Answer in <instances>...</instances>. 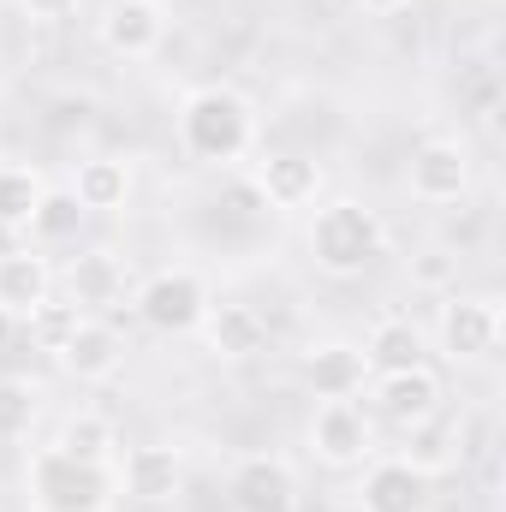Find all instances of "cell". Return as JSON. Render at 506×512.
Here are the masks:
<instances>
[{"mask_svg": "<svg viewBox=\"0 0 506 512\" xmlns=\"http://www.w3.org/2000/svg\"><path fill=\"white\" fill-rule=\"evenodd\" d=\"M173 131H179V149L203 167H233L256 149V108L233 90V84H197L179 114H173Z\"/></svg>", "mask_w": 506, "mask_h": 512, "instance_id": "1", "label": "cell"}, {"mask_svg": "<svg viewBox=\"0 0 506 512\" xmlns=\"http://www.w3.org/2000/svg\"><path fill=\"white\" fill-rule=\"evenodd\" d=\"M24 495L30 512H108L120 501V477L114 465L72 459L66 447H36L24 465Z\"/></svg>", "mask_w": 506, "mask_h": 512, "instance_id": "2", "label": "cell"}, {"mask_svg": "<svg viewBox=\"0 0 506 512\" xmlns=\"http://www.w3.org/2000/svg\"><path fill=\"white\" fill-rule=\"evenodd\" d=\"M381 251H387V227H381V215L370 203L334 197V203L316 209V221H310V262H316L322 274L352 280V274H364Z\"/></svg>", "mask_w": 506, "mask_h": 512, "instance_id": "3", "label": "cell"}, {"mask_svg": "<svg viewBox=\"0 0 506 512\" xmlns=\"http://www.w3.org/2000/svg\"><path fill=\"white\" fill-rule=\"evenodd\" d=\"M209 280L197 268H155L137 292H131V310L155 328V334H197L203 316H209Z\"/></svg>", "mask_w": 506, "mask_h": 512, "instance_id": "4", "label": "cell"}, {"mask_svg": "<svg viewBox=\"0 0 506 512\" xmlns=\"http://www.w3.org/2000/svg\"><path fill=\"white\" fill-rule=\"evenodd\" d=\"M310 453L334 471H358L376 459V417L358 399H316L310 417Z\"/></svg>", "mask_w": 506, "mask_h": 512, "instance_id": "5", "label": "cell"}, {"mask_svg": "<svg viewBox=\"0 0 506 512\" xmlns=\"http://www.w3.org/2000/svg\"><path fill=\"white\" fill-rule=\"evenodd\" d=\"M405 191L429 209L465 203L471 197V149L459 137H423L405 161Z\"/></svg>", "mask_w": 506, "mask_h": 512, "instance_id": "6", "label": "cell"}, {"mask_svg": "<svg viewBox=\"0 0 506 512\" xmlns=\"http://www.w3.org/2000/svg\"><path fill=\"white\" fill-rule=\"evenodd\" d=\"M501 298L477 292V298H447L441 304V322H435V340L453 364H489L501 352Z\"/></svg>", "mask_w": 506, "mask_h": 512, "instance_id": "7", "label": "cell"}, {"mask_svg": "<svg viewBox=\"0 0 506 512\" xmlns=\"http://www.w3.org/2000/svg\"><path fill=\"white\" fill-rule=\"evenodd\" d=\"M358 512H429L435 507V471L423 459H405V453H387L358 465Z\"/></svg>", "mask_w": 506, "mask_h": 512, "instance_id": "8", "label": "cell"}, {"mask_svg": "<svg viewBox=\"0 0 506 512\" xmlns=\"http://www.w3.org/2000/svg\"><path fill=\"white\" fill-rule=\"evenodd\" d=\"M233 512H292L298 507V471L280 453H245L227 477Z\"/></svg>", "mask_w": 506, "mask_h": 512, "instance_id": "9", "label": "cell"}, {"mask_svg": "<svg viewBox=\"0 0 506 512\" xmlns=\"http://www.w3.org/2000/svg\"><path fill=\"white\" fill-rule=\"evenodd\" d=\"M126 364V340L108 316H72L66 340H60V370L78 382H114Z\"/></svg>", "mask_w": 506, "mask_h": 512, "instance_id": "10", "label": "cell"}, {"mask_svg": "<svg viewBox=\"0 0 506 512\" xmlns=\"http://www.w3.org/2000/svg\"><path fill=\"white\" fill-rule=\"evenodd\" d=\"M114 477H120V495L143 501V507H161V501L179 495L185 465H179V453H173L167 441H143V447H126V453L114 459Z\"/></svg>", "mask_w": 506, "mask_h": 512, "instance_id": "11", "label": "cell"}, {"mask_svg": "<svg viewBox=\"0 0 506 512\" xmlns=\"http://www.w3.org/2000/svg\"><path fill=\"white\" fill-rule=\"evenodd\" d=\"M370 411L387 417L393 429H417L441 411V382L435 370H399V376H370Z\"/></svg>", "mask_w": 506, "mask_h": 512, "instance_id": "12", "label": "cell"}, {"mask_svg": "<svg viewBox=\"0 0 506 512\" xmlns=\"http://www.w3.org/2000/svg\"><path fill=\"white\" fill-rule=\"evenodd\" d=\"M167 42V6L161 0H108L102 12V48L120 60H149Z\"/></svg>", "mask_w": 506, "mask_h": 512, "instance_id": "13", "label": "cell"}, {"mask_svg": "<svg viewBox=\"0 0 506 512\" xmlns=\"http://www.w3.org/2000/svg\"><path fill=\"white\" fill-rule=\"evenodd\" d=\"M48 292H54V268L48 256L18 245V251H0V310L12 322H30L48 310Z\"/></svg>", "mask_w": 506, "mask_h": 512, "instance_id": "14", "label": "cell"}, {"mask_svg": "<svg viewBox=\"0 0 506 512\" xmlns=\"http://www.w3.org/2000/svg\"><path fill=\"white\" fill-rule=\"evenodd\" d=\"M298 370H304V387H310L316 399H358L364 382H370L364 352H358L352 340H316Z\"/></svg>", "mask_w": 506, "mask_h": 512, "instance_id": "15", "label": "cell"}, {"mask_svg": "<svg viewBox=\"0 0 506 512\" xmlns=\"http://www.w3.org/2000/svg\"><path fill=\"white\" fill-rule=\"evenodd\" d=\"M251 179H256V191H262L268 209H304V203H316V191H322V167H316L310 155H298V149L262 155Z\"/></svg>", "mask_w": 506, "mask_h": 512, "instance_id": "16", "label": "cell"}, {"mask_svg": "<svg viewBox=\"0 0 506 512\" xmlns=\"http://www.w3.org/2000/svg\"><path fill=\"white\" fill-rule=\"evenodd\" d=\"M126 286H131V268L114 251H84L66 268V292H72V304L84 316H102V310L126 304Z\"/></svg>", "mask_w": 506, "mask_h": 512, "instance_id": "17", "label": "cell"}, {"mask_svg": "<svg viewBox=\"0 0 506 512\" xmlns=\"http://www.w3.org/2000/svg\"><path fill=\"white\" fill-rule=\"evenodd\" d=\"M364 370L370 376H399V370H429V340L411 316H381L364 334Z\"/></svg>", "mask_w": 506, "mask_h": 512, "instance_id": "18", "label": "cell"}, {"mask_svg": "<svg viewBox=\"0 0 506 512\" xmlns=\"http://www.w3.org/2000/svg\"><path fill=\"white\" fill-rule=\"evenodd\" d=\"M197 334H203V346H209L215 358H227V364L256 358L262 340H268V328H262V316H256L251 304H209V316H203Z\"/></svg>", "mask_w": 506, "mask_h": 512, "instance_id": "19", "label": "cell"}, {"mask_svg": "<svg viewBox=\"0 0 506 512\" xmlns=\"http://www.w3.org/2000/svg\"><path fill=\"white\" fill-rule=\"evenodd\" d=\"M66 191L78 197L84 215H114V209H126V197H131V167L120 155H84Z\"/></svg>", "mask_w": 506, "mask_h": 512, "instance_id": "20", "label": "cell"}, {"mask_svg": "<svg viewBox=\"0 0 506 512\" xmlns=\"http://www.w3.org/2000/svg\"><path fill=\"white\" fill-rule=\"evenodd\" d=\"M78 227H84L78 197H72L66 185H48V191H42V203H36V209H30V221H24V239H30V251H60V245H72V239H78Z\"/></svg>", "mask_w": 506, "mask_h": 512, "instance_id": "21", "label": "cell"}, {"mask_svg": "<svg viewBox=\"0 0 506 512\" xmlns=\"http://www.w3.org/2000/svg\"><path fill=\"white\" fill-rule=\"evenodd\" d=\"M54 447H66L72 459H96V465H114L120 459V435L102 411H72L54 435Z\"/></svg>", "mask_w": 506, "mask_h": 512, "instance_id": "22", "label": "cell"}, {"mask_svg": "<svg viewBox=\"0 0 506 512\" xmlns=\"http://www.w3.org/2000/svg\"><path fill=\"white\" fill-rule=\"evenodd\" d=\"M42 191H48V179H42L36 167L0 161V227H6V233H24V221H30V209L42 203Z\"/></svg>", "mask_w": 506, "mask_h": 512, "instance_id": "23", "label": "cell"}, {"mask_svg": "<svg viewBox=\"0 0 506 512\" xmlns=\"http://www.w3.org/2000/svg\"><path fill=\"white\" fill-rule=\"evenodd\" d=\"M36 411H42V387L30 376H0V447H18L36 429Z\"/></svg>", "mask_w": 506, "mask_h": 512, "instance_id": "24", "label": "cell"}, {"mask_svg": "<svg viewBox=\"0 0 506 512\" xmlns=\"http://www.w3.org/2000/svg\"><path fill=\"white\" fill-rule=\"evenodd\" d=\"M30 18H66V12H78V0H18Z\"/></svg>", "mask_w": 506, "mask_h": 512, "instance_id": "25", "label": "cell"}, {"mask_svg": "<svg viewBox=\"0 0 506 512\" xmlns=\"http://www.w3.org/2000/svg\"><path fill=\"white\" fill-rule=\"evenodd\" d=\"M352 6H364V12H399L405 0H352Z\"/></svg>", "mask_w": 506, "mask_h": 512, "instance_id": "26", "label": "cell"}, {"mask_svg": "<svg viewBox=\"0 0 506 512\" xmlns=\"http://www.w3.org/2000/svg\"><path fill=\"white\" fill-rule=\"evenodd\" d=\"M12 328H18V322H12V316L0 310V352H6V340H12Z\"/></svg>", "mask_w": 506, "mask_h": 512, "instance_id": "27", "label": "cell"}]
</instances>
